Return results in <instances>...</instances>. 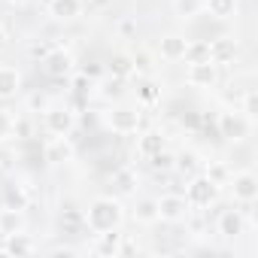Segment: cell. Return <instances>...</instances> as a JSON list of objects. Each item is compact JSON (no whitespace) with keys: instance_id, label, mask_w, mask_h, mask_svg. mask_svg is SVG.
Here are the masks:
<instances>
[{"instance_id":"1","label":"cell","mask_w":258,"mask_h":258,"mask_svg":"<svg viewBox=\"0 0 258 258\" xmlns=\"http://www.w3.org/2000/svg\"><path fill=\"white\" fill-rule=\"evenodd\" d=\"M124 222V207L118 198L112 195H100L88 204V213H85V228L94 231V234H103V231H115L118 225Z\"/></svg>"},{"instance_id":"2","label":"cell","mask_w":258,"mask_h":258,"mask_svg":"<svg viewBox=\"0 0 258 258\" xmlns=\"http://www.w3.org/2000/svg\"><path fill=\"white\" fill-rule=\"evenodd\" d=\"M103 121L112 134H121V137H131L143 127V112L137 106H127V103H118V106H109L103 112Z\"/></svg>"},{"instance_id":"3","label":"cell","mask_w":258,"mask_h":258,"mask_svg":"<svg viewBox=\"0 0 258 258\" xmlns=\"http://www.w3.org/2000/svg\"><path fill=\"white\" fill-rule=\"evenodd\" d=\"M219 182H213L204 170L201 173H195V176H188V185H185V201H188V207H198V210H204V207H210V204H216V198H219Z\"/></svg>"},{"instance_id":"4","label":"cell","mask_w":258,"mask_h":258,"mask_svg":"<svg viewBox=\"0 0 258 258\" xmlns=\"http://www.w3.org/2000/svg\"><path fill=\"white\" fill-rule=\"evenodd\" d=\"M43 127H46V134L52 137H70L73 134V127H76V112L70 106H61V103H49L43 109Z\"/></svg>"},{"instance_id":"5","label":"cell","mask_w":258,"mask_h":258,"mask_svg":"<svg viewBox=\"0 0 258 258\" xmlns=\"http://www.w3.org/2000/svg\"><path fill=\"white\" fill-rule=\"evenodd\" d=\"M216 124H219V137H225V140H231V143H240V140L249 137L252 118H246V115L237 112V109H225V112H219Z\"/></svg>"},{"instance_id":"6","label":"cell","mask_w":258,"mask_h":258,"mask_svg":"<svg viewBox=\"0 0 258 258\" xmlns=\"http://www.w3.org/2000/svg\"><path fill=\"white\" fill-rule=\"evenodd\" d=\"M228 185H231V195H234L237 204H255V201H258V176H255L252 170L234 173V176L228 179Z\"/></svg>"},{"instance_id":"7","label":"cell","mask_w":258,"mask_h":258,"mask_svg":"<svg viewBox=\"0 0 258 258\" xmlns=\"http://www.w3.org/2000/svg\"><path fill=\"white\" fill-rule=\"evenodd\" d=\"M188 210L191 207H188V201L182 195H164V198H158V222L179 225V222H185Z\"/></svg>"},{"instance_id":"8","label":"cell","mask_w":258,"mask_h":258,"mask_svg":"<svg viewBox=\"0 0 258 258\" xmlns=\"http://www.w3.org/2000/svg\"><path fill=\"white\" fill-rule=\"evenodd\" d=\"M49 79H67L73 73V55L67 49H49V55L40 61Z\"/></svg>"},{"instance_id":"9","label":"cell","mask_w":258,"mask_h":258,"mask_svg":"<svg viewBox=\"0 0 258 258\" xmlns=\"http://www.w3.org/2000/svg\"><path fill=\"white\" fill-rule=\"evenodd\" d=\"M216 231L225 237V240H237V237H243L246 234V219H243V213L240 210H222L219 213V219H216Z\"/></svg>"},{"instance_id":"10","label":"cell","mask_w":258,"mask_h":258,"mask_svg":"<svg viewBox=\"0 0 258 258\" xmlns=\"http://www.w3.org/2000/svg\"><path fill=\"white\" fill-rule=\"evenodd\" d=\"M185 82L191 88H213L219 82V67L213 61H201V64H188V73H185Z\"/></svg>"},{"instance_id":"11","label":"cell","mask_w":258,"mask_h":258,"mask_svg":"<svg viewBox=\"0 0 258 258\" xmlns=\"http://www.w3.org/2000/svg\"><path fill=\"white\" fill-rule=\"evenodd\" d=\"M237 55H240V46H237L234 37H219V40L210 43V61H213L216 67H222V64H234Z\"/></svg>"},{"instance_id":"12","label":"cell","mask_w":258,"mask_h":258,"mask_svg":"<svg viewBox=\"0 0 258 258\" xmlns=\"http://www.w3.org/2000/svg\"><path fill=\"white\" fill-rule=\"evenodd\" d=\"M37 252V243L25 234V231H16V234H7L4 237V246H0V255H31Z\"/></svg>"},{"instance_id":"13","label":"cell","mask_w":258,"mask_h":258,"mask_svg":"<svg viewBox=\"0 0 258 258\" xmlns=\"http://www.w3.org/2000/svg\"><path fill=\"white\" fill-rule=\"evenodd\" d=\"M46 10L55 22H76L82 16V0H49Z\"/></svg>"},{"instance_id":"14","label":"cell","mask_w":258,"mask_h":258,"mask_svg":"<svg viewBox=\"0 0 258 258\" xmlns=\"http://www.w3.org/2000/svg\"><path fill=\"white\" fill-rule=\"evenodd\" d=\"M43 158H46L49 164H64V161H70V158H73V143H70V137H52V140L46 143V149H43Z\"/></svg>"},{"instance_id":"15","label":"cell","mask_w":258,"mask_h":258,"mask_svg":"<svg viewBox=\"0 0 258 258\" xmlns=\"http://www.w3.org/2000/svg\"><path fill=\"white\" fill-rule=\"evenodd\" d=\"M22 91V73L10 64H0V100H13Z\"/></svg>"},{"instance_id":"16","label":"cell","mask_w":258,"mask_h":258,"mask_svg":"<svg viewBox=\"0 0 258 258\" xmlns=\"http://www.w3.org/2000/svg\"><path fill=\"white\" fill-rule=\"evenodd\" d=\"M185 37H179V34H167V37H161V43H158V52H161V58L164 61H182V55H185Z\"/></svg>"},{"instance_id":"17","label":"cell","mask_w":258,"mask_h":258,"mask_svg":"<svg viewBox=\"0 0 258 258\" xmlns=\"http://www.w3.org/2000/svg\"><path fill=\"white\" fill-rule=\"evenodd\" d=\"M16 231H25V210L4 207V210H0V237L16 234Z\"/></svg>"},{"instance_id":"18","label":"cell","mask_w":258,"mask_h":258,"mask_svg":"<svg viewBox=\"0 0 258 258\" xmlns=\"http://www.w3.org/2000/svg\"><path fill=\"white\" fill-rule=\"evenodd\" d=\"M131 213H134V222H140V225H155V222H158V198H140Z\"/></svg>"},{"instance_id":"19","label":"cell","mask_w":258,"mask_h":258,"mask_svg":"<svg viewBox=\"0 0 258 258\" xmlns=\"http://www.w3.org/2000/svg\"><path fill=\"white\" fill-rule=\"evenodd\" d=\"M106 73L124 82L127 76H134V73H137V70H134V58H131V55H112L109 64H106Z\"/></svg>"},{"instance_id":"20","label":"cell","mask_w":258,"mask_h":258,"mask_svg":"<svg viewBox=\"0 0 258 258\" xmlns=\"http://www.w3.org/2000/svg\"><path fill=\"white\" fill-rule=\"evenodd\" d=\"M121 237L124 234H118V228L115 231H103V234H97V243H94V252L97 255H118V246H121Z\"/></svg>"},{"instance_id":"21","label":"cell","mask_w":258,"mask_h":258,"mask_svg":"<svg viewBox=\"0 0 258 258\" xmlns=\"http://www.w3.org/2000/svg\"><path fill=\"white\" fill-rule=\"evenodd\" d=\"M112 188H115L118 195H134V191H137V173H134L131 167H118V170L112 173Z\"/></svg>"},{"instance_id":"22","label":"cell","mask_w":258,"mask_h":258,"mask_svg":"<svg viewBox=\"0 0 258 258\" xmlns=\"http://www.w3.org/2000/svg\"><path fill=\"white\" fill-rule=\"evenodd\" d=\"M158 149H164V134H161V131H146V134H140V140H137V152H140L143 158L155 155Z\"/></svg>"},{"instance_id":"23","label":"cell","mask_w":258,"mask_h":258,"mask_svg":"<svg viewBox=\"0 0 258 258\" xmlns=\"http://www.w3.org/2000/svg\"><path fill=\"white\" fill-rule=\"evenodd\" d=\"M204 10L213 19H234L237 16V0H204Z\"/></svg>"},{"instance_id":"24","label":"cell","mask_w":258,"mask_h":258,"mask_svg":"<svg viewBox=\"0 0 258 258\" xmlns=\"http://www.w3.org/2000/svg\"><path fill=\"white\" fill-rule=\"evenodd\" d=\"M185 64H201V61H210V43L207 40H191L185 43V55H182Z\"/></svg>"},{"instance_id":"25","label":"cell","mask_w":258,"mask_h":258,"mask_svg":"<svg viewBox=\"0 0 258 258\" xmlns=\"http://www.w3.org/2000/svg\"><path fill=\"white\" fill-rule=\"evenodd\" d=\"M173 170H179L182 176H195V173H201V155L191 152V149H188V152H179Z\"/></svg>"},{"instance_id":"26","label":"cell","mask_w":258,"mask_h":258,"mask_svg":"<svg viewBox=\"0 0 258 258\" xmlns=\"http://www.w3.org/2000/svg\"><path fill=\"white\" fill-rule=\"evenodd\" d=\"M28 204H31V198H28V188H25V185H19V182L7 185V207H13V210H28Z\"/></svg>"},{"instance_id":"27","label":"cell","mask_w":258,"mask_h":258,"mask_svg":"<svg viewBox=\"0 0 258 258\" xmlns=\"http://www.w3.org/2000/svg\"><path fill=\"white\" fill-rule=\"evenodd\" d=\"M149 161H152V167H155L158 173H170L173 164H176V152H170V149L164 146V149H158L155 155H149Z\"/></svg>"},{"instance_id":"28","label":"cell","mask_w":258,"mask_h":258,"mask_svg":"<svg viewBox=\"0 0 258 258\" xmlns=\"http://www.w3.org/2000/svg\"><path fill=\"white\" fill-rule=\"evenodd\" d=\"M173 10L182 19H195V16L204 13V0H173Z\"/></svg>"},{"instance_id":"29","label":"cell","mask_w":258,"mask_h":258,"mask_svg":"<svg viewBox=\"0 0 258 258\" xmlns=\"http://www.w3.org/2000/svg\"><path fill=\"white\" fill-rule=\"evenodd\" d=\"M61 228H64V231L85 228V213H79V210H64V213H61Z\"/></svg>"},{"instance_id":"30","label":"cell","mask_w":258,"mask_h":258,"mask_svg":"<svg viewBox=\"0 0 258 258\" xmlns=\"http://www.w3.org/2000/svg\"><path fill=\"white\" fill-rule=\"evenodd\" d=\"M16 134V118L10 115V109H4V106H0V143H4V140H10Z\"/></svg>"},{"instance_id":"31","label":"cell","mask_w":258,"mask_h":258,"mask_svg":"<svg viewBox=\"0 0 258 258\" xmlns=\"http://www.w3.org/2000/svg\"><path fill=\"white\" fill-rule=\"evenodd\" d=\"M243 115L246 118H255L258 115V94H255V88H249L243 94Z\"/></svg>"},{"instance_id":"32","label":"cell","mask_w":258,"mask_h":258,"mask_svg":"<svg viewBox=\"0 0 258 258\" xmlns=\"http://www.w3.org/2000/svg\"><path fill=\"white\" fill-rule=\"evenodd\" d=\"M137 94H140V100H143V103H155V100L161 97V88H158L155 82H143Z\"/></svg>"},{"instance_id":"33","label":"cell","mask_w":258,"mask_h":258,"mask_svg":"<svg viewBox=\"0 0 258 258\" xmlns=\"http://www.w3.org/2000/svg\"><path fill=\"white\" fill-rule=\"evenodd\" d=\"M204 173H207V176H210L213 182H219V185H225V182L231 179V173H228V167H225V164H210V167H207Z\"/></svg>"},{"instance_id":"34","label":"cell","mask_w":258,"mask_h":258,"mask_svg":"<svg viewBox=\"0 0 258 258\" xmlns=\"http://www.w3.org/2000/svg\"><path fill=\"white\" fill-rule=\"evenodd\" d=\"M49 49H52V46H46V43H31V46H28V55H31L34 61H43V58L49 55Z\"/></svg>"},{"instance_id":"35","label":"cell","mask_w":258,"mask_h":258,"mask_svg":"<svg viewBox=\"0 0 258 258\" xmlns=\"http://www.w3.org/2000/svg\"><path fill=\"white\" fill-rule=\"evenodd\" d=\"M46 106H49V100H46L43 94H34V97L28 100V109H31V112H43Z\"/></svg>"},{"instance_id":"36","label":"cell","mask_w":258,"mask_h":258,"mask_svg":"<svg viewBox=\"0 0 258 258\" xmlns=\"http://www.w3.org/2000/svg\"><path fill=\"white\" fill-rule=\"evenodd\" d=\"M118 34H124V37H131V34H137V22H131V19H124V22H118Z\"/></svg>"},{"instance_id":"37","label":"cell","mask_w":258,"mask_h":258,"mask_svg":"<svg viewBox=\"0 0 258 258\" xmlns=\"http://www.w3.org/2000/svg\"><path fill=\"white\" fill-rule=\"evenodd\" d=\"M134 58V70H149V55L140 52V55H131Z\"/></svg>"},{"instance_id":"38","label":"cell","mask_w":258,"mask_h":258,"mask_svg":"<svg viewBox=\"0 0 258 258\" xmlns=\"http://www.w3.org/2000/svg\"><path fill=\"white\" fill-rule=\"evenodd\" d=\"M52 255H64V258H73V255H76V249H70V246H55V249H52Z\"/></svg>"},{"instance_id":"39","label":"cell","mask_w":258,"mask_h":258,"mask_svg":"<svg viewBox=\"0 0 258 258\" xmlns=\"http://www.w3.org/2000/svg\"><path fill=\"white\" fill-rule=\"evenodd\" d=\"M7 46H10V34H7V28H4V25H0V52H4Z\"/></svg>"},{"instance_id":"40","label":"cell","mask_w":258,"mask_h":258,"mask_svg":"<svg viewBox=\"0 0 258 258\" xmlns=\"http://www.w3.org/2000/svg\"><path fill=\"white\" fill-rule=\"evenodd\" d=\"M82 76H88V79H94V76H100V67H85V70H82Z\"/></svg>"},{"instance_id":"41","label":"cell","mask_w":258,"mask_h":258,"mask_svg":"<svg viewBox=\"0 0 258 258\" xmlns=\"http://www.w3.org/2000/svg\"><path fill=\"white\" fill-rule=\"evenodd\" d=\"M4 4H10V7H16V4H22V0H4Z\"/></svg>"}]
</instances>
